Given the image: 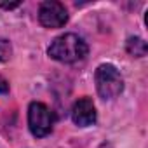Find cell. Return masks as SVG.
I'll return each mask as SVG.
<instances>
[{
  "mask_svg": "<svg viewBox=\"0 0 148 148\" xmlns=\"http://www.w3.org/2000/svg\"><path fill=\"white\" fill-rule=\"evenodd\" d=\"M127 52L134 58H141L146 54V42L139 37H132L127 40Z\"/></svg>",
  "mask_w": 148,
  "mask_h": 148,
  "instance_id": "obj_6",
  "label": "cell"
},
{
  "mask_svg": "<svg viewBox=\"0 0 148 148\" xmlns=\"http://www.w3.org/2000/svg\"><path fill=\"white\" fill-rule=\"evenodd\" d=\"M87 44L75 33H64L52 40L49 45V56L59 63H77L87 56Z\"/></svg>",
  "mask_w": 148,
  "mask_h": 148,
  "instance_id": "obj_1",
  "label": "cell"
},
{
  "mask_svg": "<svg viewBox=\"0 0 148 148\" xmlns=\"http://www.w3.org/2000/svg\"><path fill=\"white\" fill-rule=\"evenodd\" d=\"M94 82H96L98 94L103 99H113L124 89L122 75H120V71L113 64H101V66H98V70L94 73Z\"/></svg>",
  "mask_w": 148,
  "mask_h": 148,
  "instance_id": "obj_2",
  "label": "cell"
},
{
  "mask_svg": "<svg viewBox=\"0 0 148 148\" xmlns=\"http://www.w3.org/2000/svg\"><path fill=\"white\" fill-rule=\"evenodd\" d=\"M38 21L45 28H61L68 21V12L63 4L56 0H47L38 9Z\"/></svg>",
  "mask_w": 148,
  "mask_h": 148,
  "instance_id": "obj_4",
  "label": "cell"
},
{
  "mask_svg": "<svg viewBox=\"0 0 148 148\" xmlns=\"http://www.w3.org/2000/svg\"><path fill=\"white\" fill-rule=\"evenodd\" d=\"M0 92H9V82L5 80V79H2V77H0Z\"/></svg>",
  "mask_w": 148,
  "mask_h": 148,
  "instance_id": "obj_9",
  "label": "cell"
},
{
  "mask_svg": "<svg viewBox=\"0 0 148 148\" xmlns=\"http://www.w3.org/2000/svg\"><path fill=\"white\" fill-rule=\"evenodd\" d=\"M28 127H30L32 134L37 138L47 136L54 127L52 110L44 103H38V101L32 103L28 108Z\"/></svg>",
  "mask_w": 148,
  "mask_h": 148,
  "instance_id": "obj_3",
  "label": "cell"
},
{
  "mask_svg": "<svg viewBox=\"0 0 148 148\" xmlns=\"http://www.w3.org/2000/svg\"><path fill=\"white\" fill-rule=\"evenodd\" d=\"M21 2H0V7L2 9H14V7H18Z\"/></svg>",
  "mask_w": 148,
  "mask_h": 148,
  "instance_id": "obj_8",
  "label": "cell"
},
{
  "mask_svg": "<svg viewBox=\"0 0 148 148\" xmlns=\"http://www.w3.org/2000/svg\"><path fill=\"white\" fill-rule=\"evenodd\" d=\"M71 120L79 127H87L96 122V108L89 98H80L73 103L71 108Z\"/></svg>",
  "mask_w": 148,
  "mask_h": 148,
  "instance_id": "obj_5",
  "label": "cell"
},
{
  "mask_svg": "<svg viewBox=\"0 0 148 148\" xmlns=\"http://www.w3.org/2000/svg\"><path fill=\"white\" fill-rule=\"evenodd\" d=\"M11 52H12V49H11V44H9V40H5V38H0V63L7 61V59L11 58Z\"/></svg>",
  "mask_w": 148,
  "mask_h": 148,
  "instance_id": "obj_7",
  "label": "cell"
}]
</instances>
